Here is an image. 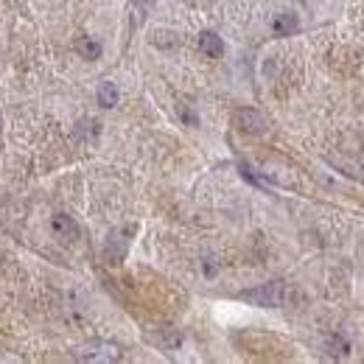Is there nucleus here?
Returning a JSON list of instances; mask_svg holds the SVG:
<instances>
[{
  "label": "nucleus",
  "mask_w": 364,
  "mask_h": 364,
  "mask_svg": "<svg viewBox=\"0 0 364 364\" xmlns=\"http://www.w3.org/2000/svg\"><path fill=\"white\" fill-rule=\"evenodd\" d=\"M244 303H252V306H261V309H277L283 306V297H286V289L283 283H264L258 289H250V291H241L238 294Z\"/></svg>",
  "instance_id": "2"
},
{
  "label": "nucleus",
  "mask_w": 364,
  "mask_h": 364,
  "mask_svg": "<svg viewBox=\"0 0 364 364\" xmlns=\"http://www.w3.org/2000/svg\"><path fill=\"white\" fill-rule=\"evenodd\" d=\"M235 124H238V129L247 132V135H264V132L269 129V121H267L258 109H250V107L235 109Z\"/></svg>",
  "instance_id": "4"
},
{
  "label": "nucleus",
  "mask_w": 364,
  "mask_h": 364,
  "mask_svg": "<svg viewBox=\"0 0 364 364\" xmlns=\"http://www.w3.org/2000/svg\"><path fill=\"white\" fill-rule=\"evenodd\" d=\"M118 101H121L118 87H115L112 82H101V87H98V104H101L104 109H112Z\"/></svg>",
  "instance_id": "10"
},
{
  "label": "nucleus",
  "mask_w": 364,
  "mask_h": 364,
  "mask_svg": "<svg viewBox=\"0 0 364 364\" xmlns=\"http://www.w3.org/2000/svg\"><path fill=\"white\" fill-rule=\"evenodd\" d=\"M199 50H202L205 56H210V59H219V56L225 53V43H222L219 34H213V31H202V34H199Z\"/></svg>",
  "instance_id": "8"
},
{
  "label": "nucleus",
  "mask_w": 364,
  "mask_h": 364,
  "mask_svg": "<svg viewBox=\"0 0 364 364\" xmlns=\"http://www.w3.org/2000/svg\"><path fill=\"white\" fill-rule=\"evenodd\" d=\"M348 350H350V345H348L339 333L328 339V353H331V356H348Z\"/></svg>",
  "instance_id": "13"
},
{
  "label": "nucleus",
  "mask_w": 364,
  "mask_h": 364,
  "mask_svg": "<svg viewBox=\"0 0 364 364\" xmlns=\"http://www.w3.org/2000/svg\"><path fill=\"white\" fill-rule=\"evenodd\" d=\"M151 6H154V0H132V14H135V23H140L149 11H151Z\"/></svg>",
  "instance_id": "14"
},
{
  "label": "nucleus",
  "mask_w": 364,
  "mask_h": 364,
  "mask_svg": "<svg viewBox=\"0 0 364 364\" xmlns=\"http://www.w3.org/2000/svg\"><path fill=\"white\" fill-rule=\"evenodd\" d=\"M50 230H53L56 238H62V241H76V238H79V225H76L70 216H65V213H56V216L50 219Z\"/></svg>",
  "instance_id": "6"
},
{
  "label": "nucleus",
  "mask_w": 364,
  "mask_h": 364,
  "mask_svg": "<svg viewBox=\"0 0 364 364\" xmlns=\"http://www.w3.org/2000/svg\"><path fill=\"white\" fill-rule=\"evenodd\" d=\"M151 43H154V46H160V48H174L180 40H177V34H174V31L157 28V31H154V37H151Z\"/></svg>",
  "instance_id": "12"
},
{
  "label": "nucleus",
  "mask_w": 364,
  "mask_h": 364,
  "mask_svg": "<svg viewBox=\"0 0 364 364\" xmlns=\"http://www.w3.org/2000/svg\"><path fill=\"white\" fill-rule=\"evenodd\" d=\"M76 48H79V53H82L85 59H98V56H101V43L92 40V37H82Z\"/></svg>",
  "instance_id": "11"
},
{
  "label": "nucleus",
  "mask_w": 364,
  "mask_h": 364,
  "mask_svg": "<svg viewBox=\"0 0 364 364\" xmlns=\"http://www.w3.org/2000/svg\"><path fill=\"white\" fill-rule=\"evenodd\" d=\"M76 362L85 364H112L121 359V348L112 345V342H104V339H92L87 345L76 348Z\"/></svg>",
  "instance_id": "1"
},
{
  "label": "nucleus",
  "mask_w": 364,
  "mask_h": 364,
  "mask_svg": "<svg viewBox=\"0 0 364 364\" xmlns=\"http://www.w3.org/2000/svg\"><path fill=\"white\" fill-rule=\"evenodd\" d=\"M132 232H135V228H121L109 232V238H107V244H104V258H107L109 264H121V261H124Z\"/></svg>",
  "instance_id": "3"
},
{
  "label": "nucleus",
  "mask_w": 364,
  "mask_h": 364,
  "mask_svg": "<svg viewBox=\"0 0 364 364\" xmlns=\"http://www.w3.org/2000/svg\"><path fill=\"white\" fill-rule=\"evenodd\" d=\"M297 28H300V20L291 11H280L272 20V31L277 37H291V34H297Z\"/></svg>",
  "instance_id": "7"
},
{
  "label": "nucleus",
  "mask_w": 364,
  "mask_h": 364,
  "mask_svg": "<svg viewBox=\"0 0 364 364\" xmlns=\"http://www.w3.org/2000/svg\"><path fill=\"white\" fill-rule=\"evenodd\" d=\"M98 132H101L98 121L85 118V121H79V124H76V132H73V135H76V140H79V143H87V146H90V143H95Z\"/></svg>",
  "instance_id": "9"
},
{
  "label": "nucleus",
  "mask_w": 364,
  "mask_h": 364,
  "mask_svg": "<svg viewBox=\"0 0 364 364\" xmlns=\"http://www.w3.org/2000/svg\"><path fill=\"white\" fill-rule=\"evenodd\" d=\"M149 342L160 345L163 350H177L182 345V333L177 328H157V331L149 333Z\"/></svg>",
  "instance_id": "5"
},
{
  "label": "nucleus",
  "mask_w": 364,
  "mask_h": 364,
  "mask_svg": "<svg viewBox=\"0 0 364 364\" xmlns=\"http://www.w3.org/2000/svg\"><path fill=\"white\" fill-rule=\"evenodd\" d=\"M0 146H3V140H0Z\"/></svg>",
  "instance_id": "15"
}]
</instances>
